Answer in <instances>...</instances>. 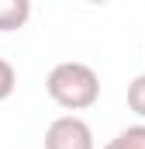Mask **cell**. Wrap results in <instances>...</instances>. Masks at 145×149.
Wrapping results in <instances>:
<instances>
[{"label":"cell","instance_id":"2","mask_svg":"<svg viewBox=\"0 0 145 149\" xmlns=\"http://www.w3.org/2000/svg\"><path fill=\"white\" fill-rule=\"evenodd\" d=\"M45 149H97L93 128L79 114H62L45 128Z\"/></svg>","mask_w":145,"mask_h":149},{"label":"cell","instance_id":"3","mask_svg":"<svg viewBox=\"0 0 145 149\" xmlns=\"http://www.w3.org/2000/svg\"><path fill=\"white\" fill-rule=\"evenodd\" d=\"M31 21V0H0V31H21Z\"/></svg>","mask_w":145,"mask_h":149},{"label":"cell","instance_id":"4","mask_svg":"<svg viewBox=\"0 0 145 149\" xmlns=\"http://www.w3.org/2000/svg\"><path fill=\"white\" fill-rule=\"evenodd\" d=\"M128 108L145 121V73H138L131 83H128Z\"/></svg>","mask_w":145,"mask_h":149},{"label":"cell","instance_id":"7","mask_svg":"<svg viewBox=\"0 0 145 149\" xmlns=\"http://www.w3.org/2000/svg\"><path fill=\"white\" fill-rule=\"evenodd\" d=\"M104 149H128V146H124L121 139H110V142H107V146H104Z\"/></svg>","mask_w":145,"mask_h":149},{"label":"cell","instance_id":"8","mask_svg":"<svg viewBox=\"0 0 145 149\" xmlns=\"http://www.w3.org/2000/svg\"><path fill=\"white\" fill-rule=\"evenodd\" d=\"M90 3H110V0H90Z\"/></svg>","mask_w":145,"mask_h":149},{"label":"cell","instance_id":"6","mask_svg":"<svg viewBox=\"0 0 145 149\" xmlns=\"http://www.w3.org/2000/svg\"><path fill=\"white\" fill-rule=\"evenodd\" d=\"M117 139H121L128 149H145V121H142V125H131V128H124Z\"/></svg>","mask_w":145,"mask_h":149},{"label":"cell","instance_id":"5","mask_svg":"<svg viewBox=\"0 0 145 149\" xmlns=\"http://www.w3.org/2000/svg\"><path fill=\"white\" fill-rule=\"evenodd\" d=\"M17 90V70L0 56V104L3 101H10V94Z\"/></svg>","mask_w":145,"mask_h":149},{"label":"cell","instance_id":"1","mask_svg":"<svg viewBox=\"0 0 145 149\" xmlns=\"http://www.w3.org/2000/svg\"><path fill=\"white\" fill-rule=\"evenodd\" d=\"M45 90H48V97L59 108H66V111H86V108H93L100 101V76L86 63L66 59V63H55L48 70Z\"/></svg>","mask_w":145,"mask_h":149}]
</instances>
